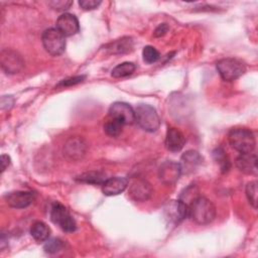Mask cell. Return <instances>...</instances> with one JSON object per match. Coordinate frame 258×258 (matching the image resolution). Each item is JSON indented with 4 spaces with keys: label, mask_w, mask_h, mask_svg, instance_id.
<instances>
[{
    "label": "cell",
    "mask_w": 258,
    "mask_h": 258,
    "mask_svg": "<svg viewBox=\"0 0 258 258\" xmlns=\"http://www.w3.org/2000/svg\"><path fill=\"white\" fill-rule=\"evenodd\" d=\"M187 217L199 225H208L216 218L215 205L205 197L199 196L187 206Z\"/></svg>",
    "instance_id": "6da1fadb"
},
{
    "label": "cell",
    "mask_w": 258,
    "mask_h": 258,
    "mask_svg": "<svg viewBox=\"0 0 258 258\" xmlns=\"http://www.w3.org/2000/svg\"><path fill=\"white\" fill-rule=\"evenodd\" d=\"M230 145L240 153L253 152L256 145V140L253 132L250 129L237 127L233 128L228 133Z\"/></svg>",
    "instance_id": "7a4b0ae2"
},
{
    "label": "cell",
    "mask_w": 258,
    "mask_h": 258,
    "mask_svg": "<svg viewBox=\"0 0 258 258\" xmlns=\"http://www.w3.org/2000/svg\"><path fill=\"white\" fill-rule=\"evenodd\" d=\"M135 122L145 131L154 132L160 126L156 110L148 104H139L135 108Z\"/></svg>",
    "instance_id": "3957f363"
},
{
    "label": "cell",
    "mask_w": 258,
    "mask_h": 258,
    "mask_svg": "<svg viewBox=\"0 0 258 258\" xmlns=\"http://www.w3.org/2000/svg\"><path fill=\"white\" fill-rule=\"evenodd\" d=\"M216 68L221 78L227 82H231L240 78L246 72L245 64L241 60L234 57H226L220 59L216 63Z\"/></svg>",
    "instance_id": "277c9868"
},
{
    "label": "cell",
    "mask_w": 258,
    "mask_h": 258,
    "mask_svg": "<svg viewBox=\"0 0 258 258\" xmlns=\"http://www.w3.org/2000/svg\"><path fill=\"white\" fill-rule=\"evenodd\" d=\"M41 41L44 49L51 55H59L66 49V36L56 27L45 29Z\"/></svg>",
    "instance_id": "5b68a950"
},
{
    "label": "cell",
    "mask_w": 258,
    "mask_h": 258,
    "mask_svg": "<svg viewBox=\"0 0 258 258\" xmlns=\"http://www.w3.org/2000/svg\"><path fill=\"white\" fill-rule=\"evenodd\" d=\"M50 220L53 224L57 225L63 232L72 233L77 229V224L68 209L59 204L54 203L50 209Z\"/></svg>",
    "instance_id": "8992f818"
},
{
    "label": "cell",
    "mask_w": 258,
    "mask_h": 258,
    "mask_svg": "<svg viewBox=\"0 0 258 258\" xmlns=\"http://www.w3.org/2000/svg\"><path fill=\"white\" fill-rule=\"evenodd\" d=\"M1 69L9 75H14L24 68V59L19 52L11 48H5L0 53Z\"/></svg>",
    "instance_id": "52a82bcc"
},
{
    "label": "cell",
    "mask_w": 258,
    "mask_h": 258,
    "mask_svg": "<svg viewBox=\"0 0 258 258\" xmlns=\"http://www.w3.org/2000/svg\"><path fill=\"white\" fill-rule=\"evenodd\" d=\"M87 148L88 145L84 138L80 136H74L66 141V143L63 144L62 152L68 159L77 161L85 156Z\"/></svg>",
    "instance_id": "ba28073f"
},
{
    "label": "cell",
    "mask_w": 258,
    "mask_h": 258,
    "mask_svg": "<svg viewBox=\"0 0 258 258\" xmlns=\"http://www.w3.org/2000/svg\"><path fill=\"white\" fill-rule=\"evenodd\" d=\"M165 219L173 225H177L182 222L188 215L187 205L182 201H169L163 209Z\"/></svg>",
    "instance_id": "9c48e42d"
},
{
    "label": "cell",
    "mask_w": 258,
    "mask_h": 258,
    "mask_svg": "<svg viewBox=\"0 0 258 258\" xmlns=\"http://www.w3.org/2000/svg\"><path fill=\"white\" fill-rule=\"evenodd\" d=\"M110 118L120 121L123 125H130L135 122L134 109L124 102H115L109 108Z\"/></svg>",
    "instance_id": "30bf717a"
},
{
    "label": "cell",
    "mask_w": 258,
    "mask_h": 258,
    "mask_svg": "<svg viewBox=\"0 0 258 258\" xmlns=\"http://www.w3.org/2000/svg\"><path fill=\"white\" fill-rule=\"evenodd\" d=\"M180 174H181V169H180L179 163L172 160L164 161L158 169L159 179L163 183L169 184V185L174 184L178 180Z\"/></svg>",
    "instance_id": "8fae6325"
},
{
    "label": "cell",
    "mask_w": 258,
    "mask_h": 258,
    "mask_svg": "<svg viewBox=\"0 0 258 258\" xmlns=\"http://www.w3.org/2000/svg\"><path fill=\"white\" fill-rule=\"evenodd\" d=\"M151 195V184L145 179H134L129 186V197L135 202H145L150 199Z\"/></svg>",
    "instance_id": "7c38bea8"
},
{
    "label": "cell",
    "mask_w": 258,
    "mask_h": 258,
    "mask_svg": "<svg viewBox=\"0 0 258 258\" xmlns=\"http://www.w3.org/2000/svg\"><path fill=\"white\" fill-rule=\"evenodd\" d=\"M56 28L64 36L75 35L80 30L79 20L72 13H62L56 20Z\"/></svg>",
    "instance_id": "4fadbf2b"
},
{
    "label": "cell",
    "mask_w": 258,
    "mask_h": 258,
    "mask_svg": "<svg viewBox=\"0 0 258 258\" xmlns=\"http://www.w3.org/2000/svg\"><path fill=\"white\" fill-rule=\"evenodd\" d=\"M5 200L11 208L24 209L32 204L34 201V194L26 190H16L6 195Z\"/></svg>",
    "instance_id": "5bb4252c"
},
{
    "label": "cell",
    "mask_w": 258,
    "mask_h": 258,
    "mask_svg": "<svg viewBox=\"0 0 258 258\" xmlns=\"http://www.w3.org/2000/svg\"><path fill=\"white\" fill-rule=\"evenodd\" d=\"M128 186V179L121 176L107 178L102 184V191L105 196H117L123 192Z\"/></svg>",
    "instance_id": "9a60e30c"
},
{
    "label": "cell",
    "mask_w": 258,
    "mask_h": 258,
    "mask_svg": "<svg viewBox=\"0 0 258 258\" xmlns=\"http://www.w3.org/2000/svg\"><path fill=\"white\" fill-rule=\"evenodd\" d=\"M203 157L201 156V154L196 151V150H187L185 151L180 158V169H181V173H191L194 172L198 166L202 163Z\"/></svg>",
    "instance_id": "2e32d148"
},
{
    "label": "cell",
    "mask_w": 258,
    "mask_h": 258,
    "mask_svg": "<svg viewBox=\"0 0 258 258\" xmlns=\"http://www.w3.org/2000/svg\"><path fill=\"white\" fill-rule=\"evenodd\" d=\"M236 166L245 174H257V155L253 152L240 153L236 158Z\"/></svg>",
    "instance_id": "e0dca14e"
},
{
    "label": "cell",
    "mask_w": 258,
    "mask_h": 258,
    "mask_svg": "<svg viewBox=\"0 0 258 258\" xmlns=\"http://www.w3.org/2000/svg\"><path fill=\"white\" fill-rule=\"evenodd\" d=\"M185 143V137L181 131L174 127H169L165 135V147L167 150L177 152L182 149Z\"/></svg>",
    "instance_id": "ac0fdd59"
},
{
    "label": "cell",
    "mask_w": 258,
    "mask_h": 258,
    "mask_svg": "<svg viewBox=\"0 0 258 258\" xmlns=\"http://www.w3.org/2000/svg\"><path fill=\"white\" fill-rule=\"evenodd\" d=\"M134 42L131 37L125 36L122 38H119L111 43H109L106 46V49L113 54H122V53H128L133 50Z\"/></svg>",
    "instance_id": "d6986e66"
},
{
    "label": "cell",
    "mask_w": 258,
    "mask_h": 258,
    "mask_svg": "<svg viewBox=\"0 0 258 258\" xmlns=\"http://www.w3.org/2000/svg\"><path fill=\"white\" fill-rule=\"evenodd\" d=\"M30 234L32 238L37 242H45L50 235L49 227L43 222H35L30 228Z\"/></svg>",
    "instance_id": "ffe728a7"
},
{
    "label": "cell",
    "mask_w": 258,
    "mask_h": 258,
    "mask_svg": "<svg viewBox=\"0 0 258 258\" xmlns=\"http://www.w3.org/2000/svg\"><path fill=\"white\" fill-rule=\"evenodd\" d=\"M78 181L92 184H103V182L107 179V175L103 171L99 170H91L82 173L76 178Z\"/></svg>",
    "instance_id": "44dd1931"
},
{
    "label": "cell",
    "mask_w": 258,
    "mask_h": 258,
    "mask_svg": "<svg viewBox=\"0 0 258 258\" xmlns=\"http://www.w3.org/2000/svg\"><path fill=\"white\" fill-rule=\"evenodd\" d=\"M136 66L131 61H124L117 64L111 72L113 78H125L134 73Z\"/></svg>",
    "instance_id": "7402d4cb"
},
{
    "label": "cell",
    "mask_w": 258,
    "mask_h": 258,
    "mask_svg": "<svg viewBox=\"0 0 258 258\" xmlns=\"http://www.w3.org/2000/svg\"><path fill=\"white\" fill-rule=\"evenodd\" d=\"M213 155H214L215 161L220 166L221 171L227 172L231 167V162H230V159H229L228 155L226 154L225 150L222 147H219L213 152Z\"/></svg>",
    "instance_id": "603a6c76"
},
{
    "label": "cell",
    "mask_w": 258,
    "mask_h": 258,
    "mask_svg": "<svg viewBox=\"0 0 258 258\" xmlns=\"http://www.w3.org/2000/svg\"><path fill=\"white\" fill-rule=\"evenodd\" d=\"M123 126L124 125L120 121L110 118V120H108L104 124V131L107 135H109L111 137H117L122 132Z\"/></svg>",
    "instance_id": "cb8c5ba5"
},
{
    "label": "cell",
    "mask_w": 258,
    "mask_h": 258,
    "mask_svg": "<svg viewBox=\"0 0 258 258\" xmlns=\"http://www.w3.org/2000/svg\"><path fill=\"white\" fill-rule=\"evenodd\" d=\"M142 56H143V60L146 63H153L159 59L160 54H159V51L154 46L146 45L142 50Z\"/></svg>",
    "instance_id": "d4e9b609"
},
{
    "label": "cell",
    "mask_w": 258,
    "mask_h": 258,
    "mask_svg": "<svg viewBox=\"0 0 258 258\" xmlns=\"http://www.w3.org/2000/svg\"><path fill=\"white\" fill-rule=\"evenodd\" d=\"M246 197L254 209L257 208V181H250L246 185Z\"/></svg>",
    "instance_id": "484cf974"
},
{
    "label": "cell",
    "mask_w": 258,
    "mask_h": 258,
    "mask_svg": "<svg viewBox=\"0 0 258 258\" xmlns=\"http://www.w3.org/2000/svg\"><path fill=\"white\" fill-rule=\"evenodd\" d=\"M63 247V242L58 238H53L50 240H46L44 244V250L46 253L54 254L58 251H60Z\"/></svg>",
    "instance_id": "4316f807"
},
{
    "label": "cell",
    "mask_w": 258,
    "mask_h": 258,
    "mask_svg": "<svg viewBox=\"0 0 258 258\" xmlns=\"http://www.w3.org/2000/svg\"><path fill=\"white\" fill-rule=\"evenodd\" d=\"M199 197V190L197 188L196 185H191L189 187H187L184 192H182V195L180 196V201H182L184 204H186L187 206L196 199Z\"/></svg>",
    "instance_id": "83f0119b"
},
{
    "label": "cell",
    "mask_w": 258,
    "mask_h": 258,
    "mask_svg": "<svg viewBox=\"0 0 258 258\" xmlns=\"http://www.w3.org/2000/svg\"><path fill=\"white\" fill-rule=\"evenodd\" d=\"M47 5L53 10L66 11L73 5V1H71V0H52V1H48Z\"/></svg>",
    "instance_id": "f1b7e54d"
},
{
    "label": "cell",
    "mask_w": 258,
    "mask_h": 258,
    "mask_svg": "<svg viewBox=\"0 0 258 258\" xmlns=\"http://www.w3.org/2000/svg\"><path fill=\"white\" fill-rule=\"evenodd\" d=\"M101 1L99 0H81L79 1V5L84 10H93L100 6Z\"/></svg>",
    "instance_id": "f546056e"
},
{
    "label": "cell",
    "mask_w": 258,
    "mask_h": 258,
    "mask_svg": "<svg viewBox=\"0 0 258 258\" xmlns=\"http://www.w3.org/2000/svg\"><path fill=\"white\" fill-rule=\"evenodd\" d=\"M84 79H85L84 76L70 78V79H67V80H63L62 82H60L58 84V86H72V85H76V84H79V83L83 82Z\"/></svg>",
    "instance_id": "4dcf8cb0"
},
{
    "label": "cell",
    "mask_w": 258,
    "mask_h": 258,
    "mask_svg": "<svg viewBox=\"0 0 258 258\" xmlns=\"http://www.w3.org/2000/svg\"><path fill=\"white\" fill-rule=\"evenodd\" d=\"M168 31V25L166 23H162L156 27L154 30V36L155 37H161Z\"/></svg>",
    "instance_id": "1f68e13d"
},
{
    "label": "cell",
    "mask_w": 258,
    "mask_h": 258,
    "mask_svg": "<svg viewBox=\"0 0 258 258\" xmlns=\"http://www.w3.org/2000/svg\"><path fill=\"white\" fill-rule=\"evenodd\" d=\"M3 97L5 98L6 102H5L3 99H1V108H2L3 110H4V109H9V108H11L12 105H13V102H14L12 96H3Z\"/></svg>",
    "instance_id": "d6a6232c"
},
{
    "label": "cell",
    "mask_w": 258,
    "mask_h": 258,
    "mask_svg": "<svg viewBox=\"0 0 258 258\" xmlns=\"http://www.w3.org/2000/svg\"><path fill=\"white\" fill-rule=\"evenodd\" d=\"M10 164V157L6 154L1 155V171L3 172Z\"/></svg>",
    "instance_id": "836d02e7"
}]
</instances>
